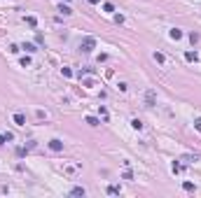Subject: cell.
<instances>
[{
	"label": "cell",
	"instance_id": "obj_1",
	"mask_svg": "<svg viewBox=\"0 0 201 198\" xmlns=\"http://www.w3.org/2000/svg\"><path fill=\"white\" fill-rule=\"evenodd\" d=\"M94 47H96V37H91V35L79 42V52H82V54H91V52H94Z\"/></svg>",
	"mask_w": 201,
	"mask_h": 198
},
{
	"label": "cell",
	"instance_id": "obj_2",
	"mask_svg": "<svg viewBox=\"0 0 201 198\" xmlns=\"http://www.w3.org/2000/svg\"><path fill=\"white\" fill-rule=\"evenodd\" d=\"M49 149L52 151H63V142L58 140V138H54V140H49Z\"/></svg>",
	"mask_w": 201,
	"mask_h": 198
},
{
	"label": "cell",
	"instance_id": "obj_3",
	"mask_svg": "<svg viewBox=\"0 0 201 198\" xmlns=\"http://www.w3.org/2000/svg\"><path fill=\"white\" fill-rule=\"evenodd\" d=\"M154 103H157V93H154V91L150 89L148 93H145V105H148V107H152Z\"/></svg>",
	"mask_w": 201,
	"mask_h": 198
},
{
	"label": "cell",
	"instance_id": "obj_4",
	"mask_svg": "<svg viewBox=\"0 0 201 198\" xmlns=\"http://www.w3.org/2000/svg\"><path fill=\"white\" fill-rule=\"evenodd\" d=\"M14 124L16 126H26V117H24L21 112H16V114H14Z\"/></svg>",
	"mask_w": 201,
	"mask_h": 198
},
{
	"label": "cell",
	"instance_id": "obj_5",
	"mask_svg": "<svg viewBox=\"0 0 201 198\" xmlns=\"http://www.w3.org/2000/svg\"><path fill=\"white\" fill-rule=\"evenodd\" d=\"M70 196H87V191H84V187H73L70 189Z\"/></svg>",
	"mask_w": 201,
	"mask_h": 198
},
{
	"label": "cell",
	"instance_id": "obj_6",
	"mask_svg": "<svg viewBox=\"0 0 201 198\" xmlns=\"http://www.w3.org/2000/svg\"><path fill=\"white\" fill-rule=\"evenodd\" d=\"M171 40H180V37H182V31H180V28H171Z\"/></svg>",
	"mask_w": 201,
	"mask_h": 198
},
{
	"label": "cell",
	"instance_id": "obj_7",
	"mask_svg": "<svg viewBox=\"0 0 201 198\" xmlns=\"http://www.w3.org/2000/svg\"><path fill=\"white\" fill-rule=\"evenodd\" d=\"M58 12H61V14H63V16H70V14H73V10H70L68 5H63V2L58 5Z\"/></svg>",
	"mask_w": 201,
	"mask_h": 198
},
{
	"label": "cell",
	"instance_id": "obj_8",
	"mask_svg": "<svg viewBox=\"0 0 201 198\" xmlns=\"http://www.w3.org/2000/svg\"><path fill=\"white\" fill-rule=\"evenodd\" d=\"M21 49H26V52H28V54H33V52H37V47H35V44H33V42H24V44H21Z\"/></svg>",
	"mask_w": 201,
	"mask_h": 198
},
{
	"label": "cell",
	"instance_id": "obj_9",
	"mask_svg": "<svg viewBox=\"0 0 201 198\" xmlns=\"http://www.w3.org/2000/svg\"><path fill=\"white\" fill-rule=\"evenodd\" d=\"M180 161H187V163H194V161H199V156H196V154H185V156L180 159Z\"/></svg>",
	"mask_w": 201,
	"mask_h": 198
},
{
	"label": "cell",
	"instance_id": "obj_10",
	"mask_svg": "<svg viewBox=\"0 0 201 198\" xmlns=\"http://www.w3.org/2000/svg\"><path fill=\"white\" fill-rule=\"evenodd\" d=\"M171 170H173V172H182V163H180V161H173V163H171Z\"/></svg>",
	"mask_w": 201,
	"mask_h": 198
},
{
	"label": "cell",
	"instance_id": "obj_11",
	"mask_svg": "<svg viewBox=\"0 0 201 198\" xmlns=\"http://www.w3.org/2000/svg\"><path fill=\"white\" fill-rule=\"evenodd\" d=\"M185 58H187L190 63H196V58H199V56H196V52H187V54H185Z\"/></svg>",
	"mask_w": 201,
	"mask_h": 198
},
{
	"label": "cell",
	"instance_id": "obj_12",
	"mask_svg": "<svg viewBox=\"0 0 201 198\" xmlns=\"http://www.w3.org/2000/svg\"><path fill=\"white\" fill-rule=\"evenodd\" d=\"M131 128H133V130H140V128H143V121H140V119H133V121H131Z\"/></svg>",
	"mask_w": 201,
	"mask_h": 198
},
{
	"label": "cell",
	"instance_id": "obj_13",
	"mask_svg": "<svg viewBox=\"0 0 201 198\" xmlns=\"http://www.w3.org/2000/svg\"><path fill=\"white\" fill-rule=\"evenodd\" d=\"M28 151H31V149H28V145L26 147H19V149H16V156H26Z\"/></svg>",
	"mask_w": 201,
	"mask_h": 198
},
{
	"label": "cell",
	"instance_id": "obj_14",
	"mask_svg": "<svg viewBox=\"0 0 201 198\" xmlns=\"http://www.w3.org/2000/svg\"><path fill=\"white\" fill-rule=\"evenodd\" d=\"M154 61H157V63H164V61H166V56H164L161 52H154Z\"/></svg>",
	"mask_w": 201,
	"mask_h": 198
},
{
	"label": "cell",
	"instance_id": "obj_15",
	"mask_svg": "<svg viewBox=\"0 0 201 198\" xmlns=\"http://www.w3.org/2000/svg\"><path fill=\"white\" fill-rule=\"evenodd\" d=\"M108 193H110V196H117V193H119V187H115V184H110V187H108Z\"/></svg>",
	"mask_w": 201,
	"mask_h": 198
},
{
	"label": "cell",
	"instance_id": "obj_16",
	"mask_svg": "<svg viewBox=\"0 0 201 198\" xmlns=\"http://www.w3.org/2000/svg\"><path fill=\"white\" fill-rule=\"evenodd\" d=\"M87 124H89V126H98V124H101V121H98V119H96V117H87Z\"/></svg>",
	"mask_w": 201,
	"mask_h": 198
},
{
	"label": "cell",
	"instance_id": "obj_17",
	"mask_svg": "<svg viewBox=\"0 0 201 198\" xmlns=\"http://www.w3.org/2000/svg\"><path fill=\"white\" fill-rule=\"evenodd\" d=\"M26 23H28V26H37V19H35V16H26Z\"/></svg>",
	"mask_w": 201,
	"mask_h": 198
},
{
	"label": "cell",
	"instance_id": "obj_18",
	"mask_svg": "<svg viewBox=\"0 0 201 198\" xmlns=\"http://www.w3.org/2000/svg\"><path fill=\"white\" fill-rule=\"evenodd\" d=\"M98 112H101V117H103V119H105V121H108V109H105V107H103V105H98Z\"/></svg>",
	"mask_w": 201,
	"mask_h": 198
},
{
	"label": "cell",
	"instance_id": "obj_19",
	"mask_svg": "<svg viewBox=\"0 0 201 198\" xmlns=\"http://www.w3.org/2000/svg\"><path fill=\"white\" fill-rule=\"evenodd\" d=\"M103 10L105 12H115V5H112V2H103Z\"/></svg>",
	"mask_w": 201,
	"mask_h": 198
},
{
	"label": "cell",
	"instance_id": "obj_20",
	"mask_svg": "<svg viewBox=\"0 0 201 198\" xmlns=\"http://www.w3.org/2000/svg\"><path fill=\"white\" fill-rule=\"evenodd\" d=\"M61 75H63V77H73V70L70 68H61Z\"/></svg>",
	"mask_w": 201,
	"mask_h": 198
},
{
	"label": "cell",
	"instance_id": "obj_21",
	"mask_svg": "<svg viewBox=\"0 0 201 198\" xmlns=\"http://www.w3.org/2000/svg\"><path fill=\"white\" fill-rule=\"evenodd\" d=\"M28 65H31V58L24 56V58H21V68H28Z\"/></svg>",
	"mask_w": 201,
	"mask_h": 198
},
{
	"label": "cell",
	"instance_id": "obj_22",
	"mask_svg": "<svg viewBox=\"0 0 201 198\" xmlns=\"http://www.w3.org/2000/svg\"><path fill=\"white\" fill-rule=\"evenodd\" d=\"M122 177H124V179H129V182H131V179H133V172H131V170H124V175H122Z\"/></svg>",
	"mask_w": 201,
	"mask_h": 198
},
{
	"label": "cell",
	"instance_id": "obj_23",
	"mask_svg": "<svg viewBox=\"0 0 201 198\" xmlns=\"http://www.w3.org/2000/svg\"><path fill=\"white\" fill-rule=\"evenodd\" d=\"M182 189H185V191H194V184H192V182H185V184H182Z\"/></svg>",
	"mask_w": 201,
	"mask_h": 198
},
{
	"label": "cell",
	"instance_id": "obj_24",
	"mask_svg": "<svg viewBox=\"0 0 201 198\" xmlns=\"http://www.w3.org/2000/svg\"><path fill=\"white\" fill-rule=\"evenodd\" d=\"M115 23H124V14H115Z\"/></svg>",
	"mask_w": 201,
	"mask_h": 198
},
{
	"label": "cell",
	"instance_id": "obj_25",
	"mask_svg": "<svg viewBox=\"0 0 201 198\" xmlns=\"http://www.w3.org/2000/svg\"><path fill=\"white\" fill-rule=\"evenodd\" d=\"M194 128L201 130V117H196V119H194Z\"/></svg>",
	"mask_w": 201,
	"mask_h": 198
},
{
	"label": "cell",
	"instance_id": "obj_26",
	"mask_svg": "<svg viewBox=\"0 0 201 198\" xmlns=\"http://www.w3.org/2000/svg\"><path fill=\"white\" fill-rule=\"evenodd\" d=\"M5 142H7V138H5V135H0V145H5Z\"/></svg>",
	"mask_w": 201,
	"mask_h": 198
},
{
	"label": "cell",
	"instance_id": "obj_27",
	"mask_svg": "<svg viewBox=\"0 0 201 198\" xmlns=\"http://www.w3.org/2000/svg\"><path fill=\"white\" fill-rule=\"evenodd\" d=\"M87 2H89V5H98V0H87Z\"/></svg>",
	"mask_w": 201,
	"mask_h": 198
},
{
	"label": "cell",
	"instance_id": "obj_28",
	"mask_svg": "<svg viewBox=\"0 0 201 198\" xmlns=\"http://www.w3.org/2000/svg\"><path fill=\"white\" fill-rule=\"evenodd\" d=\"M66 2H70V0H66Z\"/></svg>",
	"mask_w": 201,
	"mask_h": 198
}]
</instances>
